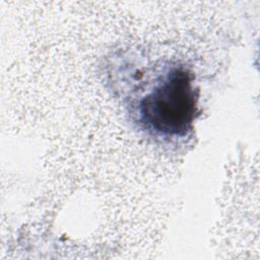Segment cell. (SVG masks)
<instances>
[{"instance_id":"1","label":"cell","mask_w":260,"mask_h":260,"mask_svg":"<svg viewBox=\"0 0 260 260\" xmlns=\"http://www.w3.org/2000/svg\"><path fill=\"white\" fill-rule=\"evenodd\" d=\"M194 76L184 66L170 69L139 102V121L162 137L186 135L197 113Z\"/></svg>"}]
</instances>
